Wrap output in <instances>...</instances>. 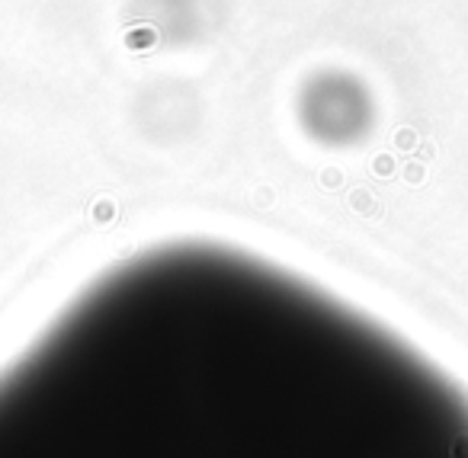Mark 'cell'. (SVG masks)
Returning <instances> with one entry per match:
<instances>
[{"instance_id": "1", "label": "cell", "mask_w": 468, "mask_h": 458, "mask_svg": "<svg viewBox=\"0 0 468 458\" xmlns=\"http://www.w3.org/2000/svg\"><path fill=\"white\" fill-rule=\"evenodd\" d=\"M0 458H468V388L279 263L170 240L0 369Z\"/></svg>"}]
</instances>
